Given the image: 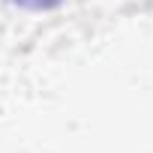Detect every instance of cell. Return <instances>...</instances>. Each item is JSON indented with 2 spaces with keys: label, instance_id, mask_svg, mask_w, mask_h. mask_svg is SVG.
Here are the masks:
<instances>
[{
  "label": "cell",
  "instance_id": "1",
  "mask_svg": "<svg viewBox=\"0 0 153 153\" xmlns=\"http://www.w3.org/2000/svg\"><path fill=\"white\" fill-rule=\"evenodd\" d=\"M9 6L24 9V12H51L57 6H63V0H6Z\"/></svg>",
  "mask_w": 153,
  "mask_h": 153
}]
</instances>
